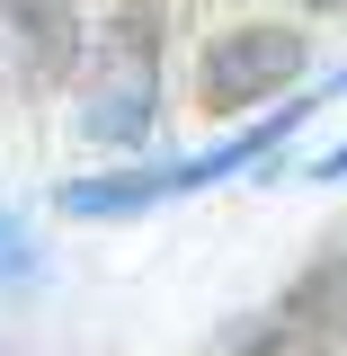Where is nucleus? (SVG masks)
<instances>
[{"label":"nucleus","instance_id":"423d86ee","mask_svg":"<svg viewBox=\"0 0 347 356\" xmlns=\"http://www.w3.org/2000/svg\"><path fill=\"white\" fill-rule=\"evenodd\" d=\"M339 170H347V152H339V161H321V178H339Z\"/></svg>","mask_w":347,"mask_h":356},{"label":"nucleus","instance_id":"f257e3e1","mask_svg":"<svg viewBox=\"0 0 347 356\" xmlns=\"http://www.w3.org/2000/svg\"><path fill=\"white\" fill-rule=\"evenodd\" d=\"M312 44L294 36V27H241V36H223L214 54H205V107H250V98H267V89H285L294 72H303Z\"/></svg>","mask_w":347,"mask_h":356},{"label":"nucleus","instance_id":"7ed1b4c3","mask_svg":"<svg viewBox=\"0 0 347 356\" xmlns=\"http://www.w3.org/2000/svg\"><path fill=\"white\" fill-rule=\"evenodd\" d=\"M152 125V98H143V81H125V89H107L98 107H89V134L98 143H134V134Z\"/></svg>","mask_w":347,"mask_h":356},{"label":"nucleus","instance_id":"0eeeda50","mask_svg":"<svg viewBox=\"0 0 347 356\" xmlns=\"http://www.w3.org/2000/svg\"><path fill=\"white\" fill-rule=\"evenodd\" d=\"M303 9H347V0H303Z\"/></svg>","mask_w":347,"mask_h":356},{"label":"nucleus","instance_id":"f03ea898","mask_svg":"<svg viewBox=\"0 0 347 356\" xmlns=\"http://www.w3.org/2000/svg\"><path fill=\"white\" fill-rule=\"evenodd\" d=\"M9 18L27 27V44H36L45 63H72V44H81V18H72L63 0H9Z\"/></svg>","mask_w":347,"mask_h":356},{"label":"nucleus","instance_id":"39448f33","mask_svg":"<svg viewBox=\"0 0 347 356\" xmlns=\"http://www.w3.org/2000/svg\"><path fill=\"white\" fill-rule=\"evenodd\" d=\"M0 276H27V232L0 214Z\"/></svg>","mask_w":347,"mask_h":356},{"label":"nucleus","instance_id":"20e7f679","mask_svg":"<svg viewBox=\"0 0 347 356\" xmlns=\"http://www.w3.org/2000/svg\"><path fill=\"white\" fill-rule=\"evenodd\" d=\"M294 312H303V321H339V330H347V267H330V276H312L303 294H294Z\"/></svg>","mask_w":347,"mask_h":356}]
</instances>
